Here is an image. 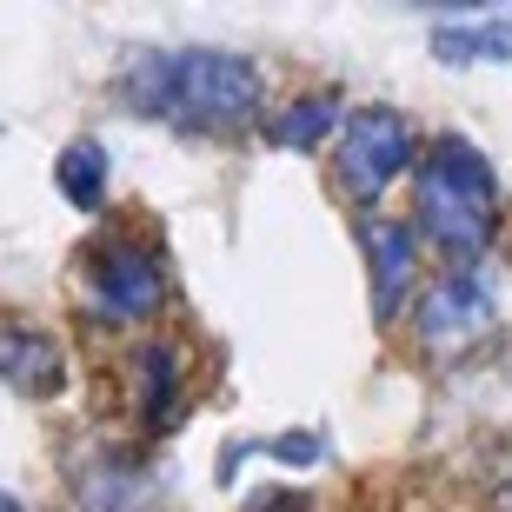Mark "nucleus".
Wrapping results in <instances>:
<instances>
[{"label":"nucleus","instance_id":"39448f33","mask_svg":"<svg viewBox=\"0 0 512 512\" xmlns=\"http://www.w3.org/2000/svg\"><path fill=\"white\" fill-rule=\"evenodd\" d=\"M87 300H94L100 320H153L160 300H167V260L147 247V240H107V247L87 253Z\"/></svg>","mask_w":512,"mask_h":512},{"label":"nucleus","instance_id":"423d86ee","mask_svg":"<svg viewBox=\"0 0 512 512\" xmlns=\"http://www.w3.org/2000/svg\"><path fill=\"white\" fill-rule=\"evenodd\" d=\"M153 466H140L120 446H94V453L74 466V499L80 512H147L153 506Z\"/></svg>","mask_w":512,"mask_h":512},{"label":"nucleus","instance_id":"9b49d317","mask_svg":"<svg viewBox=\"0 0 512 512\" xmlns=\"http://www.w3.org/2000/svg\"><path fill=\"white\" fill-rule=\"evenodd\" d=\"M333 127H346V120H340V94H300L293 107H280V114L266 120V140L306 153V147H320Z\"/></svg>","mask_w":512,"mask_h":512},{"label":"nucleus","instance_id":"0eeeda50","mask_svg":"<svg viewBox=\"0 0 512 512\" xmlns=\"http://www.w3.org/2000/svg\"><path fill=\"white\" fill-rule=\"evenodd\" d=\"M366 240V286H373V320H393L399 300L413 293V273H419V240L406 220H386V213H373L360 227Z\"/></svg>","mask_w":512,"mask_h":512},{"label":"nucleus","instance_id":"20e7f679","mask_svg":"<svg viewBox=\"0 0 512 512\" xmlns=\"http://www.w3.org/2000/svg\"><path fill=\"white\" fill-rule=\"evenodd\" d=\"M499 306L493 293L479 286V273L453 266V273H439L413 306V333H419V353H433V360H466L486 333H493Z\"/></svg>","mask_w":512,"mask_h":512},{"label":"nucleus","instance_id":"7ed1b4c3","mask_svg":"<svg viewBox=\"0 0 512 512\" xmlns=\"http://www.w3.org/2000/svg\"><path fill=\"white\" fill-rule=\"evenodd\" d=\"M406 167H419L413 153V127L393 114V107H353L340 127V147H333V180H340L346 200L360 207H380V193L393 187Z\"/></svg>","mask_w":512,"mask_h":512},{"label":"nucleus","instance_id":"4468645a","mask_svg":"<svg viewBox=\"0 0 512 512\" xmlns=\"http://www.w3.org/2000/svg\"><path fill=\"white\" fill-rule=\"evenodd\" d=\"M0 512H27V499H20V493H7V499H0Z\"/></svg>","mask_w":512,"mask_h":512},{"label":"nucleus","instance_id":"9d476101","mask_svg":"<svg viewBox=\"0 0 512 512\" xmlns=\"http://www.w3.org/2000/svg\"><path fill=\"white\" fill-rule=\"evenodd\" d=\"M433 54L446 60V67H466V60H512V14L439 20L433 27Z\"/></svg>","mask_w":512,"mask_h":512},{"label":"nucleus","instance_id":"6e6552de","mask_svg":"<svg viewBox=\"0 0 512 512\" xmlns=\"http://www.w3.org/2000/svg\"><path fill=\"white\" fill-rule=\"evenodd\" d=\"M0 373H7V386L20 399H47L67 386V346L47 326H34L27 313H14L0 326Z\"/></svg>","mask_w":512,"mask_h":512},{"label":"nucleus","instance_id":"1a4fd4ad","mask_svg":"<svg viewBox=\"0 0 512 512\" xmlns=\"http://www.w3.org/2000/svg\"><path fill=\"white\" fill-rule=\"evenodd\" d=\"M180 386H187V360H180L173 340H147L140 353H133V419H140V433L160 439L173 426Z\"/></svg>","mask_w":512,"mask_h":512},{"label":"nucleus","instance_id":"ddd939ff","mask_svg":"<svg viewBox=\"0 0 512 512\" xmlns=\"http://www.w3.org/2000/svg\"><path fill=\"white\" fill-rule=\"evenodd\" d=\"M486 506H493V512H512V446L493 459V473H486Z\"/></svg>","mask_w":512,"mask_h":512},{"label":"nucleus","instance_id":"f257e3e1","mask_svg":"<svg viewBox=\"0 0 512 512\" xmlns=\"http://www.w3.org/2000/svg\"><path fill=\"white\" fill-rule=\"evenodd\" d=\"M133 114L187 133H240L266 107V74L233 47H147L120 74Z\"/></svg>","mask_w":512,"mask_h":512},{"label":"nucleus","instance_id":"f8f14e48","mask_svg":"<svg viewBox=\"0 0 512 512\" xmlns=\"http://www.w3.org/2000/svg\"><path fill=\"white\" fill-rule=\"evenodd\" d=\"M54 187L67 193V207L94 213L107 200V147L100 140H74V147L54 160Z\"/></svg>","mask_w":512,"mask_h":512},{"label":"nucleus","instance_id":"f03ea898","mask_svg":"<svg viewBox=\"0 0 512 512\" xmlns=\"http://www.w3.org/2000/svg\"><path fill=\"white\" fill-rule=\"evenodd\" d=\"M413 213H419V233L446 260H479V253L493 247L499 180L466 133L426 140V153H419V167H413Z\"/></svg>","mask_w":512,"mask_h":512}]
</instances>
